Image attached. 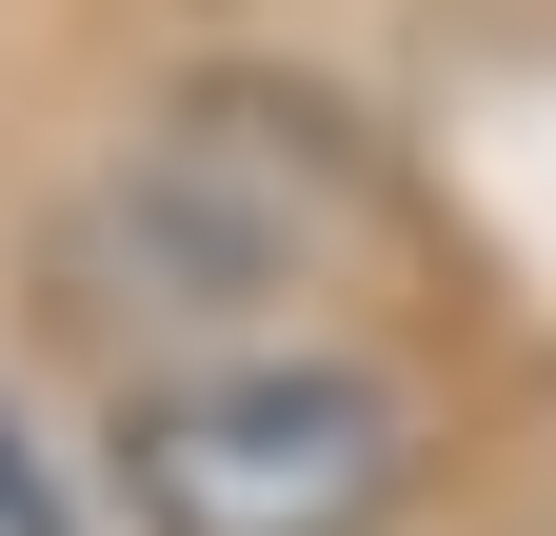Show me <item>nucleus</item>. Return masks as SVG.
I'll use <instances>...</instances> for the list:
<instances>
[{
    "label": "nucleus",
    "mask_w": 556,
    "mask_h": 536,
    "mask_svg": "<svg viewBox=\"0 0 556 536\" xmlns=\"http://www.w3.org/2000/svg\"><path fill=\"white\" fill-rule=\"evenodd\" d=\"M119 516L139 536H397L417 397L338 339H239V358L119 378Z\"/></svg>",
    "instance_id": "1"
},
{
    "label": "nucleus",
    "mask_w": 556,
    "mask_h": 536,
    "mask_svg": "<svg viewBox=\"0 0 556 536\" xmlns=\"http://www.w3.org/2000/svg\"><path fill=\"white\" fill-rule=\"evenodd\" d=\"M299 279H318V179L258 159V140H219V119L119 140V159L40 219V298H60V339L160 358V378H179V358H239Z\"/></svg>",
    "instance_id": "2"
}]
</instances>
